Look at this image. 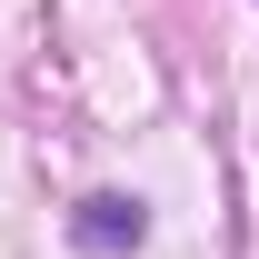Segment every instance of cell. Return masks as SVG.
<instances>
[{"instance_id":"6da1fadb","label":"cell","mask_w":259,"mask_h":259,"mask_svg":"<svg viewBox=\"0 0 259 259\" xmlns=\"http://www.w3.org/2000/svg\"><path fill=\"white\" fill-rule=\"evenodd\" d=\"M70 229H80V249H130V239H140L150 220H140V199L100 190V199H80V220H70Z\"/></svg>"}]
</instances>
